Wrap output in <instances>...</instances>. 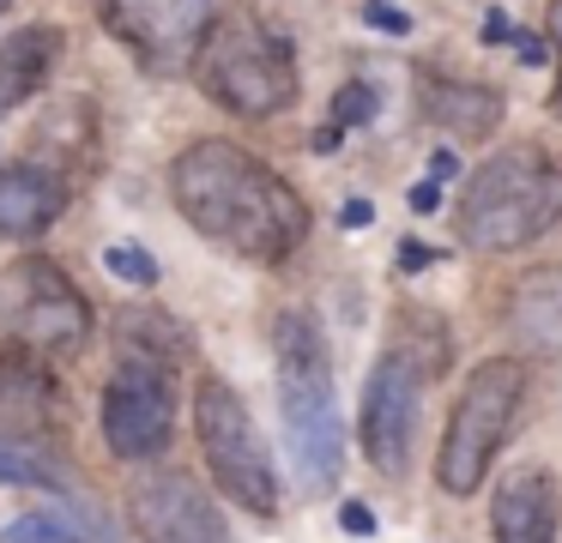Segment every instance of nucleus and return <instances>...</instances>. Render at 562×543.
<instances>
[{
	"mask_svg": "<svg viewBox=\"0 0 562 543\" xmlns=\"http://www.w3.org/2000/svg\"><path fill=\"white\" fill-rule=\"evenodd\" d=\"M170 200L188 229L212 248L255 265H279L308 241V200L267 163L231 139H194L170 163Z\"/></svg>",
	"mask_w": 562,
	"mask_h": 543,
	"instance_id": "obj_1",
	"label": "nucleus"
},
{
	"mask_svg": "<svg viewBox=\"0 0 562 543\" xmlns=\"http://www.w3.org/2000/svg\"><path fill=\"white\" fill-rule=\"evenodd\" d=\"M279 350V417H284V453L296 471V495H327L345 471V417L333 398V362L315 314L291 308L272 326Z\"/></svg>",
	"mask_w": 562,
	"mask_h": 543,
	"instance_id": "obj_2",
	"label": "nucleus"
},
{
	"mask_svg": "<svg viewBox=\"0 0 562 543\" xmlns=\"http://www.w3.org/2000/svg\"><path fill=\"white\" fill-rule=\"evenodd\" d=\"M188 72H194L200 97L218 103L224 115H236V121H272L296 103V91H303L291 36L272 31V24L248 7L212 12Z\"/></svg>",
	"mask_w": 562,
	"mask_h": 543,
	"instance_id": "obj_3",
	"label": "nucleus"
},
{
	"mask_svg": "<svg viewBox=\"0 0 562 543\" xmlns=\"http://www.w3.org/2000/svg\"><path fill=\"white\" fill-rule=\"evenodd\" d=\"M562 224V169L538 145H502L465 176L460 241L477 253H514Z\"/></svg>",
	"mask_w": 562,
	"mask_h": 543,
	"instance_id": "obj_4",
	"label": "nucleus"
},
{
	"mask_svg": "<svg viewBox=\"0 0 562 543\" xmlns=\"http://www.w3.org/2000/svg\"><path fill=\"white\" fill-rule=\"evenodd\" d=\"M526 398V362L520 357H490L465 374V393L453 398V417L436 446V483L448 495H472L490 477L502 441L514 434Z\"/></svg>",
	"mask_w": 562,
	"mask_h": 543,
	"instance_id": "obj_5",
	"label": "nucleus"
},
{
	"mask_svg": "<svg viewBox=\"0 0 562 543\" xmlns=\"http://www.w3.org/2000/svg\"><path fill=\"white\" fill-rule=\"evenodd\" d=\"M194 434H200V459H206L212 483H218L236 507H248V513H260V519L279 513V471H272V453H267V441H260L255 417H248L243 393H236L224 374H200Z\"/></svg>",
	"mask_w": 562,
	"mask_h": 543,
	"instance_id": "obj_6",
	"label": "nucleus"
},
{
	"mask_svg": "<svg viewBox=\"0 0 562 543\" xmlns=\"http://www.w3.org/2000/svg\"><path fill=\"white\" fill-rule=\"evenodd\" d=\"M103 446L127 465H146L176 434V374L151 357H115V374L103 386Z\"/></svg>",
	"mask_w": 562,
	"mask_h": 543,
	"instance_id": "obj_7",
	"label": "nucleus"
},
{
	"mask_svg": "<svg viewBox=\"0 0 562 543\" xmlns=\"http://www.w3.org/2000/svg\"><path fill=\"white\" fill-rule=\"evenodd\" d=\"M7 320H13V332L25 338V344L74 357V350L91 344L98 314H91L86 290H79L61 265L43 260V253H25V260L7 265Z\"/></svg>",
	"mask_w": 562,
	"mask_h": 543,
	"instance_id": "obj_8",
	"label": "nucleus"
},
{
	"mask_svg": "<svg viewBox=\"0 0 562 543\" xmlns=\"http://www.w3.org/2000/svg\"><path fill=\"white\" fill-rule=\"evenodd\" d=\"M424 362L405 344L381 350V362L363 381V410H357V441L381 477H405L417 441V410H424Z\"/></svg>",
	"mask_w": 562,
	"mask_h": 543,
	"instance_id": "obj_9",
	"label": "nucleus"
},
{
	"mask_svg": "<svg viewBox=\"0 0 562 543\" xmlns=\"http://www.w3.org/2000/svg\"><path fill=\"white\" fill-rule=\"evenodd\" d=\"M98 19L139 67L182 72L212 24V0H98Z\"/></svg>",
	"mask_w": 562,
	"mask_h": 543,
	"instance_id": "obj_10",
	"label": "nucleus"
},
{
	"mask_svg": "<svg viewBox=\"0 0 562 543\" xmlns=\"http://www.w3.org/2000/svg\"><path fill=\"white\" fill-rule=\"evenodd\" d=\"M127 519L139 543H231L218 501L182 471H139L127 483Z\"/></svg>",
	"mask_w": 562,
	"mask_h": 543,
	"instance_id": "obj_11",
	"label": "nucleus"
},
{
	"mask_svg": "<svg viewBox=\"0 0 562 543\" xmlns=\"http://www.w3.org/2000/svg\"><path fill=\"white\" fill-rule=\"evenodd\" d=\"M61 429V381L37 357V344H0V434L7 441H49Z\"/></svg>",
	"mask_w": 562,
	"mask_h": 543,
	"instance_id": "obj_12",
	"label": "nucleus"
},
{
	"mask_svg": "<svg viewBox=\"0 0 562 543\" xmlns=\"http://www.w3.org/2000/svg\"><path fill=\"white\" fill-rule=\"evenodd\" d=\"M74 200V181L61 169H49L43 157L0 169V236L7 241H37L55 229V217Z\"/></svg>",
	"mask_w": 562,
	"mask_h": 543,
	"instance_id": "obj_13",
	"label": "nucleus"
},
{
	"mask_svg": "<svg viewBox=\"0 0 562 543\" xmlns=\"http://www.w3.org/2000/svg\"><path fill=\"white\" fill-rule=\"evenodd\" d=\"M508 332L526 357L562 369V265H538L508 296Z\"/></svg>",
	"mask_w": 562,
	"mask_h": 543,
	"instance_id": "obj_14",
	"label": "nucleus"
},
{
	"mask_svg": "<svg viewBox=\"0 0 562 543\" xmlns=\"http://www.w3.org/2000/svg\"><path fill=\"white\" fill-rule=\"evenodd\" d=\"M490 531H496V543H557V483H550V471L538 465L508 471L496 489V507H490Z\"/></svg>",
	"mask_w": 562,
	"mask_h": 543,
	"instance_id": "obj_15",
	"label": "nucleus"
},
{
	"mask_svg": "<svg viewBox=\"0 0 562 543\" xmlns=\"http://www.w3.org/2000/svg\"><path fill=\"white\" fill-rule=\"evenodd\" d=\"M61 48H67V31L61 24H25L0 43V109H19L55 79L61 67Z\"/></svg>",
	"mask_w": 562,
	"mask_h": 543,
	"instance_id": "obj_16",
	"label": "nucleus"
},
{
	"mask_svg": "<svg viewBox=\"0 0 562 543\" xmlns=\"http://www.w3.org/2000/svg\"><path fill=\"white\" fill-rule=\"evenodd\" d=\"M424 115L441 133H465V139H490L502 127V97L477 79H424Z\"/></svg>",
	"mask_w": 562,
	"mask_h": 543,
	"instance_id": "obj_17",
	"label": "nucleus"
},
{
	"mask_svg": "<svg viewBox=\"0 0 562 543\" xmlns=\"http://www.w3.org/2000/svg\"><path fill=\"white\" fill-rule=\"evenodd\" d=\"M115 357H151V362H176L188 357V332L182 320H170V314L158 308H115Z\"/></svg>",
	"mask_w": 562,
	"mask_h": 543,
	"instance_id": "obj_18",
	"label": "nucleus"
},
{
	"mask_svg": "<svg viewBox=\"0 0 562 543\" xmlns=\"http://www.w3.org/2000/svg\"><path fill=\"white\" fill-rule=\"evenodd\" d=\"M98 531L67 513H19L0 525V543H91Z\"/></svg>",
	"mask_w": 562,
	"mask_h": 543,
	"instance_id": "obj_19",
	"label": "nucleus"
},
{
	"mask_svg": "<svg viewBox=\"0 0 562 543\" xmlns=\"http://www.w3.org/2000/svg\"><path fill=\"white\" fill-rule=\"evenodd\" d=\"M0 483H13V489H61V471H55V459H43L37 446L0 434Z\"/></svg>",
	"mask_w": 562,
	"mask_h": 543,
	"instance_id": "obj_20",
	"label": "nucleus"
},
{
	"mask_svg": "<svg viewBox=\"0 0 562 543\" xmlns=\"http://www.w3.org/2000/svg\"><path fill=\"white\" fill-rule=\"evenodd\" d=\"M103 272L122 278V284H134V290L158 284V260H151L146 248H134V241H110V248H103Z\"/></svg>",
	"mask_w": 562,
	"mask_h": 543,
	"instance_id": "obj_21",
	"label": "nucleus"
},
{
	"mask_svg": "<svg viewBox=\"0 0 562 543\" xmlns=\"http://www.w3.org/2000/svg\"><path fill=\"white\" fill-rule=\"evenodd\" d=\"M375 109H381L375 84L351 79V84H339V97H333V127H369V121H375Z\"/></svg>",
	"mask_w": 562,
	"mask_h": 543,
	"instance_id": "obj_22",
	"label": "nucleus"
},
{
	"mask_svg": "<svg viewBox=\"0 0 562 543\" xmlns=\"http://www.w3.org/2000/svg\"><path fill=\"white\" fill-rule=\"evenodd\" d=\"M339 525L351 531V538H375L381 519H375V507H369V501H345V507H339Z\"/></svg>",
	"mask_w": 562,
	"mask_h": 543,
	"instance_id": "obj_23",
	"label": "nucleus"
},
{
	"mask_svg": "<svg viewBox=\"0 0 562 543\" xmlns=\"http://www.w3.org/2000/svg\"><path fill=\"white\" fill-rule=\"evenodd\" d=\"M363 19L375 24V31H393V36H405V31H412V19H405V12H393L387 0H369V7H363Z\"/></svg>",
	"mask_w": 562,
	"mask_h": 543,
	"instance_id": "obj_24",
	"label": "nucleus"
},
{
	"mask_svg": "<svg viewBox=\"0 0 562 543\" xmlns=\"http://www.w3.org/2000/svg\"><path fill=\"white\" fill-rule=\"evenodd\" d=\"M405 205H412L417 217H429V212H436V205H441V181H436V176H429V181H417V188L405 193Z\"/></svg>",
	"mask_w": 562,
	"mask_h": 543,
	"instance_id": "obj_25",
	"label": "nucleus"
},
{
	"mask_svg": "<svg viewBox=\"0 0 562 543\" xmlns=\"http://www.w3.org/2000/svg\"><path fill=\"white\" fill-rule=\"evenodd\" d=\"M441 253L424 248V241H400V272H424V265H436Z\"/></svg>",
	"mask_w": 562,
	"mask_h": 543,
	"instance_id": "obj_26",
	"label": "nucleus"
},
{
	"mask_svg": "<svg viewBox=\"0 0 562 543\" xmlns=\"http://www.w3.org/2000/svg\"><path fill=\"white\" fill-rule=\"evenodd\" d=\"M484 43H514V24H508V12H502V7L484 12Z\"/></svg>",
	"mask_w": 562,
	"mask_h": 543,
	"instance_id": "obj_27",
	"label": "nucleus"
},
{
	"mask_svg": "<svg viewBox=\"0 0 562 543\" xmlns=\"http://www.w3.org/2000/svg\"><path fill=\"white\" fill-rule=\"evenodd\" d=\"M339 224H345V229L375 224V205H369V200H345V205H339Z\"/></svg>",
	"mask_w": 562,
	"mask_h": 543,
	"instance_id": "obj_28",
	"label": "nucleus"
},
{
	"mask_svg": "<svg viewBox=\"0 0 562 543\" xmlns=\"http://www.w3.org/2000/svg\"><path fill=\"white\" fill-rule=\"evenodd\" d=\"M514 48H520L526 67H544V43H538V31H514Z\"/></svg>",
	"mask_w": 562,
	"mask_h": 543,
	"instance_id": "obj_29",
	"label": "nucleus"
},
{
	"mask_svg": "<svg viewBox=\"0 0 562 543\" xmlns=\"http://www.w3.org/2000/svg\"><path fill=\"white\" fill-rule=\"evenodd\" d=\"M429 176H436V181L460 176V157H453V151H436V157H429Z\"/></svg>",
	"mask_w": 562,
	"mask_h": 543,
	"instance_id": "obj_30",
	"label": "nucleus"
},
{
	"mask_svg": "<svg viewBox=\"0 0 562 543\" xmlns=\"http://www.w3.org/2000/svg\"><path fill=\"white\" fill-rule=\"evenodd\" d=\"M339 139H345V127H333V121H327V127L315 133V151H339Z\"/></svg>",
	"mask_w": 562,
	"mask_h": 543,
	"instance_id": "obj_31",
	"label": "nucleus"
},
{
	"mask_svg": "<svg viewBox=\"0 0 562 543\" xmlns=\"http://www.w3.org/2000/svg\"><path fill=\"white\" fill-rule=\"evenodd\" d=\"M550 43L562 48V0H550Z\"/></svg>",
	"mask_w": 562,
	"mask_h": 543,
	"instance_id": "obj_32",
	"label": "nucleus"
},
{
	"mask_svg": "<svg viewBox=\"0 0 562 543\" xmlns=\"http://www.w3.org/2000/svg\"><path fill=\"white\" fill-rule=\"evenodd\" d=\"M550 109H557V115H562V91H550Z\"/></svg>",
	"mask_w": 562,
	"mask_h": 543,
	"instance_id": "obj_33",
	"label": "nucleus"
},
{
	"mask_svg": "<svg viewBox=\"0 0 562 543\" xmlns=\"http://www.w3.org/2000/svg\"><path fill=\"white\" fill-rule=\"evenodd\" d=\"M7 7H13V0H0V19H7Z\"/></svg>",
	"mask_w": 562,
	"mask_h": 543,
	"instance_id": "obj_34",
	"label": "nucleus"
}]
</instances>
